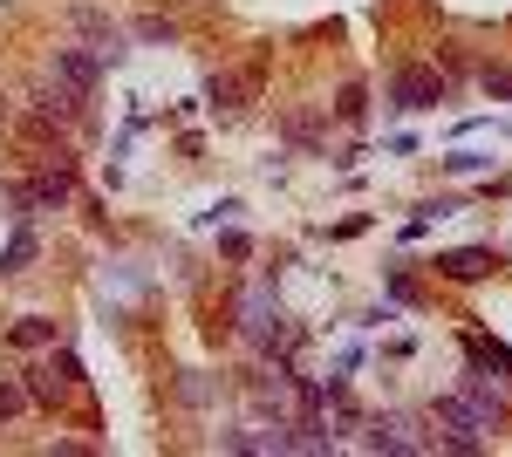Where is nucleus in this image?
I'll use <instances>...</instances> for the list:
<instances>
[{
	"mask_svg": "<svg viewBox=\"0 0 512 457\" xmlns=\"http://www.w3.org/2000/svg\"><path fill=\"white\" fill-rule=\"evenodd\" d=\"M48 76H55V103H48V110H76V96H89V89H96V48H89V55H82V48H55V69H48Z\"/></svg>",
	"mask_w": 512,
	"mask_h": 457,
	"instance_id": "f257e3e1",
	"label": "nucleus"
},
{
	"mask_svg": "<svg viewBox=\"0 0 512 457\" xmlns=\"http://www.w3.org/2000/svg\"><path fill=\"white\" fill-rule=\"evenodd\" d=\"M390 103L396 110H437V103H444V76H437V69H396Z\"/></svg>",
	"mask_w": 512,
	"mask_h": 457,
	"instance_id": "f03ea898",
	"label": "nucleus"
},
{
	"mask_svg": "<svg viewBox=\"0 0 512 457\" xmlns=\"http://www.w3.org/2000/svg\"><path fill=\"white\" fill-rule=\"evenodd\" d=\"M239 335H246V342H280V307H274V294H267V287H253V294H246V301H239Z\"/></svg>",
	"mask_w": 512,
	"mask_h": 457,
	"instance_id": "7ed1b4c3",
	"label": "nucleus"
},
{
	"mask_svg": "<svg viewBox=\"0 0 512 457\" xmlns=\"http://www.w3.org/2000/svg\"><path fill=\"white\" fill-rule=\"evenodd\" d=\"M76 355H48V362H41L35 376H28V396H35V403H62V396H76Z\"/></svg>",
	"mask_w": 512,
	"mask_h": 457,
	"instance_id": "20e7f679",
	"label": "nucleus"
},
{
	"mask_svg": "<svg viewBox=\"0 0 512 457\" xmlns=\"http://www.w3.org/2000/svg\"><path fill=\"white\" fill-rule=\"evenodd\" d=\"M492 267H499V253H492V246H458V253H437V273H444V280H458V287H465V280H485Z\"/></svg>",
	"mask_w": 512,
	"mask_h": 457,
	"instance_id": "39448f33",
	"label": "nucleus"
},
{
	"mask_svg": "<svg viewBox=\"0 0 512 457\" xmlns=\"http://www.w3.org/2000/svg\"><path fill=\"white\" fill-rule=\"evenodd\" d=\"M76 28L96 41V62H123V28L117 21H103L96 7H76Z\"/></svg>",
	"mask_w": 512,
	"mask_h": 457,
	"instance_id": "423d86ee",
	"label": "nucleus"
},
{
	"mask_svg": "<svg viewBox=\"0 0 512 457\" xmlns=\"http://www.w3.org/2000/svg\"><path fill=\"white\" fill-rule=\"evenodd\" d=\"M253 89H260V69H239V76H212L205 82L212 103H239V96H253Z\"/></svg>",
	"mask_w": 512,
	"mask_h": 457,
	"instance_id": "0eeeda50",
	"label": "nucleus"
},
{
	"mask_svg": "<svg viewBox=\"0 0 512 457\" xmlns=\"http://www.w3.org/2000/svg\"><path fill=\"white\" fill-rule=\"evenodd\" d=\"M465 396H472V410H478L485 423H492V417H506V410H512V403H506V396H499V389H492L485 376H478V369L465 376Z\"/></svg>",
	"mask_w": 512,
	"mask_h": 457,
	"instance_id": "6e6552de",
	"label": "nucleus"
},
{
	"mask_svg": "<svg viewBox=\"0 0 512 457\" xmlns=\"http://www.w3.org/2000/svg\"><path fill=\"white\" fill-rule=\"evenodd\" d=\"M28 260H35V232H28V226H14L7 253H0V273H28Z\"/></svg>",
	"mask_w": 512,
	"mask_h": 457,
	"instance_id": "1a4fd4ad",
	"label": "nucleus"
},
{
	"mask_svg": "<svg viewBox=\"0 0 512 457\" xmlns=\"http://www.w3.org/2000/svg\"><path fill=\"white\" fill-rule=\"evenodd\" d=\"M14 342H21V348H41V342H55V321H48V314H28V321L14 328Z\"/></svg>",
	"mask_w": 512,
	"mask_h": 457,
	"instance_id": "9d476101",
	"label": "nucleus"
},
{
	"mask_svg": "<svg viewBox=\"0 0 512 457\" xmlns=\"http://www.w3.org/2000/svg\"><path fill=\"white\" fill-rule=\"evenodd\" d=\"M472 355H478V362H492V369H506V376H512V348H506V342H492V335H472Z\"/></svg>",
	"mask_w": 512,
	"mask_h": 457,
	"instance_id": "9b49d317",
	"label": "nucleus"
},
{
	"mask_svg": "<svg viewBox=\"0 0 512 457\" xmlns=\"http://www.w3.org/2000/svg\"><path fill=\"white\" fill-rule=\"evenodd\" d=\"M28 403H35V396H28V382H0V423H7V417H21Z\"/></svg>",
	"mask_w": 512,
	"mask_h": 457,
	"instance_id": "f8f14e48",
	"label": "nucleus"
},
{
	"mask_svg": "<svg viewBox=\"0 0 512 457\" xmlns=\"http://www.w3.org/2000/svg\"><path fill=\"white\" fill-rule=\"evenodd\" d=\"M137 41H164V48H171V41H178V21H164V14H144V21H137Z\"/></svg>",
	"mask_w": 512,
	"mask_h": 457,
	"instance_id": "ddd939ff",
	"label": "nucleus"
},
{
	"mask_svg": "<svg viewBox=\"0 0 512 457\" xmlns=\"http://www.w3.org/2000/svg\"><path fill=\"white\" fill-rule=\"evenodd\" d=\"M335 116H342V123H362V82H349V89H342V103H335Z\"/></svg>",
	"mask_w": 512,
	"mask_h": 457,
	"instance_id": "4468645a",
	"label": "nucleus"
},
{
	"mask_svg": "<svg viewBox=\"0 0 512 457\" xmlns=\"http://www.w3.org/2000/svg\"><path fill=\"white\" fill-rule=\"evenodd\" d=\"M478 82H485L499 103H512V69H478Z\"/></svg>",
	"mask_w": 512,
	"mask_h": 457,
	"instance_id": "2eb2a0df",
	"label": "nucleus"
},
{
	"mask_svg": "<svg viewBox=\"0 0 512 457\" xmlns=\"http://www.w3.org/2000/svg\"><path fill=\"white\" fill-rule=\"evenodd\" d=\"M390 301H403V307L417 301V280H410V273H403V267H396V273H390Z\"/></svg>",
	"mask_w": 512,
	"mask_h": 457,
	"instance_id": "dca6fc26",
	"label": "nucleus"
},
{
	"mask_svg": "<svg viewBox=\"0 0 512 457\" xmlns=\"http://www.w3.org/2000/svg\"><path fill=\"white\" fill-rule=\"evenodd\" d=\"M492 157H478V151H458V157H444V171H485Z\"/></svg>",
	"mask_w": 512,
	"mask_h": 457,
	"instance_id": "f3484780",
	"label": "nucleus"
},
{
	"mask_svg": "<svg viewBox=\"0 0 512 457\" xmlns=\"http://www.w3.org/2000/svg\"><path fill=\"white\" fill-rule=\"evenodd\" d=\"M219 246H226V260H246V253H253V239H246V232H226Z\"/></svg>",
	"mask_w": 512,
	"mask_h": 457,
	"instance_id": "a211bd4d",
	"label": "nucleus"
}]
</instances>
